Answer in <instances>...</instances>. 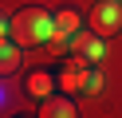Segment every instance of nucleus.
Returning a JSON list of instances; mask_svg holds the SVG:
<instances>
[{
    "label": "nucleus",
    "mask_w": 122,
    "mask_h": 118,
    "mask_svg": "<svg viewBox=\"0 0 122 118\" xmlns=\"http://www.w3.org/2000/svg\"><path fill=\"white\" fill-rule=\"evenodd\" d=\"M87 24L98 31V36H118L122 31V4L118 0H98L87 12Z\"/></svg>",
    "instance_id": "nucleus-2"
},
{
    "label": "nucleus",
    "mask_w": 122,
    "mask_h": 118,
    "mask_svg": "<svg viewBox=\"0 0 122 118\" xmlns=\"http://www.w3.org/2000/svg\"><path fill=\"white\" fill-rule=\"evenodd\" d=\"M28 47H20L16 39H12V43H4V51H0V71H4V75H12V71L20 67V55H24Z\"/></svg>",
    "instance_id": "nucleus-8"
},
{
    "label": "nucleus",
    "mask_w": 122,
    "mask_h": 118,
    "mask_svg": "<svg viewBox=\"0 0 122 118\" xmlns=\"http://www.w3.org/2000/svg\"><path fill=\"white\" fill-rule=\"evenodd\" d=\"M4 31H8L12 39H16L20 47H36V43H47L51 31H55V16L47 12V8H20V12L8 16V24H4Z\"/></svg>",
    "instance_id": "nucleus-1"
},
{
    "label": "nucleus",
    "mask_w": 122,
    "mask_h": 118,
    "mask_svg": "<svg viewBox=\"0 0 122 118\" xmlns=\"http://www.w3.org/2000/svg\"><path fill=\"white\" fill-rule=\"evenodd\" d=\"M55 87H59V75H51V71H43V67H36L32 75L24 79V91L32 94V98H47V94H55Z\"/></svg>",
    "instance_id": "nucleus-5"
},
{
    "label": "nucleus",
    "mask_w": 122,
    "mask_h": 118,
    "mask_svg": "<svg viewBox=\"0 0 122 118\" xmlns=\"http://www.w3.org/2000/svg\"><path fill=\"white\" fill-rule=\"evenodd\" d=\"M71 51H79L87 63H98V59H102V36H98L95 28H91V31H75V36H71Z\"/></svg>",
    "instance_id": "nucleus-4"
},
{
    "label": "nucleus",
    "mask_w": 122,
    "mask_h": 118,
    "mask_svg": "<svg viewBox=\"0 0 122 118\" xmlns=\"http://www.w3.org/2000/svg\"><path fill=\"white\" fill-rule=\"evenodd\" d=\"M98 87H102V75H98V71H87V83H83V91H87V94H95Z\"/></svg>",
    "instance_id": "nucleus-9"
},
{
    "label": "nucleus",
    "mask_w": 122,
    "mask_h": 118,
    "mask_svg": "<svg viewBox=\"0 0 122 118\" xmlns=\"http://www.w3.org/2000/svg\"><path fill=\"white\" fill-rule=\"evenodd\" d=\"M79 24H83V16L75 12V8H59L55 12V31H51V51H71V36L79 31Z\"/></svg>",
    "instance_id": "nucleus-3"
},
{
    "label": "nucleus",
    "mask_w": 122,
    "mask_h": 118,
    "mask_svg": "<svg viewBox=\"0 0 122 118\" xmlns=\"http://www.w3.org/2000/svg\"><path fill=\"white\" fill-rule=\"evenodd\" d=\"M83 83H87V67H67V71H59V91H83Z\"/></svg>",
    "instance_id": "nucleus-7"
},
{
    "label": "nucleus",
    "mask_w": 122,
    "mask_h": 118,
    "mask_svg": "<svg viewBox=\"0 0 122 118\" xmlns=\"http://www.w3.org/2000/svg\"><path fill=\"white\" fill-rule=\"evenodd\" d=\"M40 114H43V118H75L79 110H75V102L67 98V91H63V94H47V98H40Z\"/></svg>",
    "instance_id": "nucleus-6"
}]
</instances>
